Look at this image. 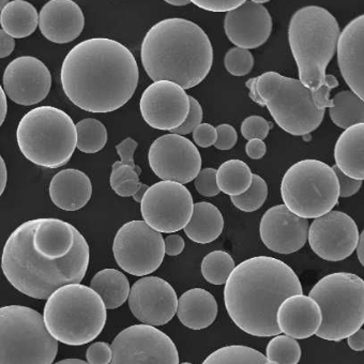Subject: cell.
Returning a JSON list of instances; mask_svg holds the SVG:
<instances>
[{"label": "cell", "instance_id": "obj_14", "mask_svg": "<svg viewBox=\"0 0 364 364\" xmlns=\"http://www.w3.org/2000/svg\"><path fill=\"white\" fill-rule=\"evenodd\" d=\"M111 348V364H179L173 340L156 327L144 323L122 330Z\"/></svg>", "mask_w": 364, "mask_h": 364}, {"label": "cell", "instance_id": "obj_37", "mask_svg": "<svg viewBox=\"0 0 364 364\" xmlns=\"http://www.w3.org/2000/svg\"><path fill=\"white\" fill-rule=\"evenodd\" d=\"M268 198V186L260 176L253 173L252 185L245 193L232 196L230 200L239 210L243 213H254L262 208Z\"/></svg>", "mask_w": 364, "mask_h": 364}, {"label": "cell", "instance_id": "obj_32", "mask_svg": "<svg viewBox=\"0 0 364 364\" xmlns=\"http://www.w3.org/2000/svg\"><path fill=\"white\" fill-rule=\"evenodd\" d=\"M330 118L338 128L346 129L358 124H363L364 102L353 91H340L331 99Z\"/></svg>", "mask_w": 364, "mask_h": 364}, {"label": "cell", "instance_id": "obj_31", "mask_svg": "<svg viewBox=\"0 0 364 364\" xmlns=\"http://www.w3.org/2000/svg\"><path fill=\"white\" fill-rule=\"evenodd\" d=\"M253 173L247 163L241 160L226 161L217 171V185L220 192L232 196L245 193L252 185Z\"/></svg>", "mask_w": 364, "mask_h": 364}, {"label": "cell", "instance_id": "obj_29", "mask_svg": "<svg viewBox=\"0 0 364 364\" xmlns=\"http://www.w3.org/2000/svg\"><path fill=\"white\" fill-rule=\"evenodd\" d=\"M0 25L10 37L23 39L35 33L39 25V14L31 3L14 0L0 14Z\"/></svg>", "mask_w": 364, "mask_h": 364}, {"label": "cell", "instance_id": "obj_35", "mask_svg": "<svg viewBox=\"0 0 364 364\" xmlns=\"http://www.w3.org/2000/svg\"><path fill=\"white\" fill-rule=\"evenodd\" d=\"M234 259L224 251H213L205 256L202 262V274L207 282L223 285L234 270Z\"/></svg>", "mask_w": 364, "mask_h": 364}, {"label": "cell", "instance_id": "obj_6", "mask_svg": "<svg viewBox=\"0 0 364 364\" xmlns=\"http://www.w3.org/2000/svg\"><path fill=\"white\" fill-rule=\"evenodd\" d=\"M340 26L328 10L309 6L298 10L289 27V41L300 82L316 90L325 82L326 70L336 52Z\"/></svg>", "mask_w": 364, "mask_h": 364}, {"label": "cell", "instance_id": "obj_27", "mask_svg": "<svg viewBox=\"0 0 364 364\" xmlns=\"http://www.w3.org/2000/svg\"><path fill=\"white\" fill-rule=\"evenodd\" d=\"M364 124L346 129L334 147L336 166L348 177L364 179Z\"/></svg>", "mask_w": 364, "mask_h": 364}, {"label": "cell", "instance_id": "obj_12", "mask_svg": "<svg viewBox=\"0 0 364 364\" xmlns=\"http://www.w3.org/2000/svg\"><path fill=\"white\" fill-rule=\"evenodd\" d=\"M113 253L122 270L135 277L148 276L162 264L164 239L145 221L128 222L116 234Z\"/></svg>", "mask_w": 364, "mask_h": 364}, {"label": "cell", "instance_id": "obj_19", "mask_svg": "<svg viewBox=\"0 0 364 364\" xmlns=\"http://www.w3.org/2000/svg\"><path fill=\"white\" fill-rule=\"evenodd\" d=\"M3 82L5 94L14 103L31 107L42 102L50 94L52 75L40 59L22 56L6 68Z\"/></svg>", "mask_w": 364, "mask_h": 364}, {"label": "cell", "instance_id": "obj_30", "mask_svg": "<svg viewBox=\"0 0 364 364\" xmlns=\"http://www.w3.org/2000/svg\"><path fill=\"white\" fill-rule=\"evenodd\" d=\"M90 287L109 310L122 306L128 300L131 289L128 278L116 269L99 271L91 280Z\"/></svg>", "mask_w": 364, "mask_h": 364}, {"label": "cell", "instance_id": "obj_28", "mask_svg": "<svg viewBox=\"0 0 364 364\" xmlns=\"http://www.w3.org/2000/svg\"><path fill=\"white\" fill-rule=\"evenodd\" d=\"M223 228L221 211L211 203L200 202L194 204L191 219L183 230L188 238L194 242L206 245L217 240Z\"/></svg>", "mask_w": 364, "mask_h": 364}, {"label": "cell", "instance_id": "obj_51", "mask_svg": "<svg viewBox=\"0 0 364 364\" xmlns=\"http://www.w3.org/2000/svg\"><path fill=\"white\" fill-rule=\"evenodd\" d=\"M16 48V40L0 29V59L10 56Z\"/></svg>", "mask_w": 364, "mask_h": 364}, {"label": "cell", "instance_id": "obj_18", "mask_svg": "<svg viewBox=\"0 0 364 364\" xmlns=\"http://www.w3.org/2000/svg\"><path fill=\"white\" fill-rule=\"evenodd\" d=\"M177 306L175 289L168 282L156 277L139 279L129 294L131 312L144 325H166L175 316Z\"/></svg>", "mask_w": 364, "mask_h": 364}, {"label": "cell", "instance_id": "obj_57", "mask_svg": "<svg viewBox=\"0 0 364 364\" xmlns=\"http://www.w3.org/2000/svg\"><path fill=\"white\" fill-rule=\"evenodd\" d=\"M55 364H88V362L82 361L80 359H65Z\"/></svg>", "mask_w": 364, "mask_h": 364}, {"label": "cell", "instance_id": "obj_22", "mask_svg": "<svg viewBox=\"0 0 364 364\" xmlns=\"http://www.w3.org/2000/svg\"><path fill=\"white\" fill-rule=\"evenodd\" d=\"M338 67L349 88L361 100L364 99V16L347 24L336 44Z\"/></svg>", "mask_w": 364, "mask_h": 364}, {"label": "cell", "instance_id": "obj_20", "mask_svg": "<svg viewBox=\"0 0 364 364\" xmlns=\"http://www.w3.org/2000/svg\"><path fill=\"white\" fill-rule=\"evenodd\" d=\"M309 221L289 210L285 205L269 209L260 221L259 234L264 245L278 254H291L306 245Z\"/></svg>", "mask_w": 364, "mask_h": 364}, {"label": "cell", "instance_id": "obj_34", "mask_svg": "<svg viewBox=\"0 0 364 364\" xmlns=\"http://www.w3.org/2000/svg\"><path fill=\"white\" fill-rule=\"evenodd\" d=\"M77 141L76 148L85 154L101 151L107 143V130L105 124L95 118L80 120L75 124Z\"/></svg>", "mask_w": 364, "mask_h": 364}, {"label": "cell", "instance_id": "obj_21", "mask_svg": "<svg viewBox=\"0 0 364 364\" xmlns=\"http://www.w3.org/2000/svg\"><path fill=\"white\" fill-rule=\"evenodd\" d=\"M272 18L268 9L253 0L228 12L224 18V31L228 40L239 48L253 50L268 41L272 31Z\"/></svg>", "mask_w": 364, "mask_h": 364}, {"label": "cell", "instance_id": "obj_13", "mask_svg": "<svg viewBox=\"0 0 364 364\" xmlns=\"http://www.w3.org/2000/svg\"><path fill=\"white\" fill-rule=\"evenodd\" d=\"M191 192L178 182L160 181L148 188L141 202L144 221L159 232H179L193 213Z\"/></svg>", "mask_w": 364, "mask_h": 364}, {"label": "cell", "instance_id": "obj_56", "mask_svg": "<svg viewBox=\"0 0 364 364\" xmlns=\"http://www.w3.org/2000/svg\"><path fill=\"white\" fill-rule=\"evenodd\" d=\"M166 3L176 7H181V6L189 5L191 1L190 0H167Z\"/></svg>", "mask_w": 364, "mask_h": 364}, {"label": "cell", "instance_id": "obj_43", "mask_svg": "<svg viewBox=\"0 0 364 364\" xmlns=\"http://www.w3.org/2000/svg\"><path fill=\"white\" fill-rule=\"evenodd\" d=\"M191 3L206 11L228 14L243 5L245 0H193Z\"/></svg>", "mask_w": 364, "mask_h": 364}, {"label": "cell", "instance_id": "obj_49", "mask_svg": "<svg viewBox=\"0 0 364 364\" xmlns=\"http://www.w3.org/2000/svg\"><path fill=\"white\" fill-rule=\"evenodd\" d=\"M165 254L168 256H177L185 250V240L179 235H169L165 238Z\"/></svg>", "mask_w": 364, "mask_h": 364}, {"label": "cell", "instance_id": "obj_41", "mask_svg": "<svg viewBox=\"0 0 364 364\" xmlns=\"http://www.w3.org/2000/svg\"><path fill=\"white\" fill-rule=\"evenodd\" d=\"M189 101L190 111L187 119H186V122H183L179 128L171 131V134L180 135V136L190 134V133L193 132L196 127L202 124L203 109L202 107H200V102L191 96H189Z\"/></svg>", "mask_w": 364, "mask_h": 364}, {"label": "cell", "instance_id": "obj_16", "mask_svg": "<svg viewBox=\"0 0 364 364\" xmlns=\"http://www.w3.org/2000/svg\"><path fill=\"white\" fill-rule=\"evenodd\" d=\"M308 239L317 256L328 262H340L355 252L359 230L346 213L330 211L314 219L309 228Z\"/></svg>", "mask_w": 364, "mask_h": 364}, {"label": "cell", "instance_id": "obj_36", "mask_svg": "<svg viewBox=\"0 0 364 364\" xmlns=\"http://www.w3.org/2000/svg\"><path fill=\"white\" fill-rule=\"evenodd\" d=\"M266 358L274 364H298L301 359V347L291 336H277L267 345Z\"/></svg>", "mask_w": 364, "mask_h": 364}, {"label": "cell", "instance_id": "obj_48", "mask_svg": "<svg viewBox=\"0 0 364 364\" xmlns=\"http://www.w3.org/2000/svg\"><path fill=\"white\" fill-rule=\"evenodd\" d=\"M137 141L135 139L128 137V139L122 141V143L116 146L118 156H120V162L122 164L131 165V166H136L134 162L135 150L137 149Z\"/></svg>", "mask_w": 364, "mask_h": 364}, {"label": "cell", "instance_id": "obj_47", "mask_svg": "<svg viewBox=\"0 0 364 364\" xmlns=\"http://www.w3.org/2000/svg\"><path fill=\"white\" fill-rule=\"evenodd\" d=\"M193 139L196 145L202 148H208L215 145L217 141V130L209 124H200L194 129Z\"/></svg>", "mask_w": 364, "mask_h": 364}, {"label": "cell", "instance_id": "obj_46", "mask_svg": "<svg viewBox=\"0 0 364 364\" xmlns=\"http://www.w3.org/2000/svg\"><path fill=\"white\" fill-rule=\"evenodd\" d=\"M336 178H338V187H340V198H350L359 192L362 187L361 180L353 179L343 173L338 167L334 165L332 167Z\"/></svg>", "mask_w": 364, "mask_h": 364}, {"label": "cell", "instance_id": "obj_4", "mask_svg": "<svg viewBox=\"0 0 364 364\" xmlns=\"http://www.w3.org/2000/svg\"><path fill=\"white\" fill-rule=\"evenodd\" d=\"M141 58L146 73L154 82L168 80L186 90L200 85L210 72L213 44L196 23L166 18L146 33Z\"/></svg>", "mask_w": 364, "mask_h": 364}, {"label": "cell", "instance_id": "obj_9", "mask_svg": "<svg viewBox=\"0 0 364 364\" xmlns=\"http://www.w3.org/2000/svg\"><path fill=\"white\" fill-rule=\"evenodd\" d=\"M309 297L321 309L318 338L340 342L363 326L364 282L360 277L348 272L328 274L311 289Z\"/></svg>", "mask_w": 364, "mask_h": 364}, {"label": "cell", "instance_id": "obj_44", "mask_svg": "<svg viewBox=\"0 0 364 364\" xmlns=\"http://www.w3.org/2000/svg\"><path fill=\"white\" fill-rule=\"evenodd\" d=\"M88 364H109L112 361V348L107 343L97 342L87 349Z\"/></svg>", "mask_w": 364, "mask_h": 364}, {"label": "cell", "instance_id": "obj_59", "mask_svg": "<svg viewBox=\"0 0 364 364\" xmlns=\"http://www.w3.org/2000/svg\"><path fill=\"white\" fill-rule=\"evenodd\" d=\"M254 3L257 4V5H264V4L268 3V0H253Z\"/></svg>", "mask_w": 364, "mask_h": 364}, {"label": "cell", "instance_id": "obj_23", "mask_svg": "<svg viewBox=\"0 0 364 364\" xmlns=\"http://www.w3.org/2000/svg\"><path fill=\"white\" fill-rule=\"evenodd\" d=\"M85 26L84 14L72 0H50L39 14V27L48 41L70 43L80 37Z\"/></svg>", "mask_w": 364, "mask_h": 364}, {"label": "cell", "instance_id": "obj_33", "mask_svg": "<svg viewBox=\"0 0 364 364\" xmlns=\"http://www.w3.org/2000/svg\"><path fill=\"white\" fill-rule=\"evenodd\" d=\"M202 364H274L256 349L243 345H230L217 349Z\"/></svg>", "mask_w": 364, "mask_h": 364}, {"label": "cell", "instance_id": "obj_60", "mask_svg": "<svg viewBox=\"0 0 364 364\" xmlns=\"http://www.w3.org/2000/svg\"><path fill=\"white\" fill-rule=\"evenodd\" d=\"M181 364H192V363H189V362H183V363H181Z\"/></svg>", "mask_w": 364, "mask_h": 364}, {"label": "cell", "instance_id": "obj_15", "mask_svg": "<svg viewBox=\"0 0 364 364\" xmlns=\"http://www.w3.org/2000/svg\"><path fill=\"white\" fill-rule=\"evenodd\" d=\"M148 161L152 171L162 181L186 185L193 181L202 168V156L187 137L166 134L150 146Z\"/></svg>", "mask_w": 364, "mask_h": 364}, {"label": "cell", "instance_id": "obj_42", "mask_svg": "<svg viewBox=\"0 0 364 364\" xmlns=\"http://www.w3.org/2000/svg\"><path fill=\"white\" fill-rule=\"evenodd\" d=\"M141 169L139 166H131V165L122 164L120 161L113 164L111 173V187L115 189L117 186L130 180H139Z\"/></svg>", "mask_w": 364, "mask_h": 364}, {"label": "cell", "instance_id": "obj_2", "mask_svg": "<svg viewBox=\"0 0 364 364\" xmlns=\"http://www.w3.org/2000/svg\"><path fill=\"white\" fill-rule=\"evenodd\" d=\"M136 59L128 48L107 38H92L74 46L61 67L65 96L89 113L117 111L139 85Z\"/></svg>", "mask_w": 364, "mask_h": 364}, {"label": "cell", "instance_id": "obj_24", "mask_svg": "<svg viewBox=\"0 0 364 364\" xmlns=\"http://www.w3.org/2000/svg\"><path fill=\"white\" fill-rule=\"evenodd\" d=\"M277 323L285 336L304 340L316 334L321 327V309L309 296H291L279 306Z\"/></svg>", "mask_w": 364, "mask_h": 364}, {"label": "cell", "instance_id": "obj_10", "mask_svg": "<svg viewBox=\"0 0 364 364\" xmlns=\"http://www.w3.org/2000/svg\"><path fill=\"white\" fill-rule=\"evenodd\" d=\"M58 342L43 316L22 306L0 308V364H53Z\"/></svg>", "mask_w": 364, "mask_h": 364}, {"label": "cell", "instance_id": "obj_40", "mask_svg": "<svg viewBox=\"0 0 364 364\" xmlns=\"http://www.w3.org/2000/svg\"><path fill=\"white\" fill-rule=\"evenodd\" d=\"M194 186H196V191L200 196H206V198L219 196L220 190L217 185V169H200V173L194 179Z\"/></svg>", "mask_w": 364, "mask_h": 364}, {"label": "cell", "instance_id": "obj_5", "mask_svg": "<svg viewBox=\"0 0 364 364\" xmlns=\"http://www.w3.org/2000/svg\"><path fill=\"white\" fill-rule=\"evenodd\" d=\"M250 98L266 107L274 122L285 132L306 136L316 130L326 109L319 107L311 89L299 80L269 71L245 82Z\"/></svg>", "mask_w": 364, "mask_h": 364}, {"label": "cell", "instance_id": "obj_3", "mask_svg": "<svg viewBox=\"0 0 364 364\" xmlns=\"http://www.w3.org/2000/svg\"><path fill=\"white\" fill-rule=\"evenodd\" d=\"M302 295L295 271L278 258L257 256L235 267L224 289L226 310L237 327L250 336H280L279 306L291 296Z\"/></svg>", "mask_w": 364, "mask_h": 364}, {"label": "cell", "instance_id": "obj_54", "mask_svg": "<svg viewBox=\"0 0 364 364\" xmlns=\"http://www.w3.org/2000/svg\"><path fill=\"white\" fill-rule=\"evenodd\" d=\"M8 103L7 97H6L5 90L0 85V127L5 122L6 116H7Z\"/></svg>", "mask_w": 364, "mask_h": 364}, {"label": "cell", "instance_id": "obj_11", "mask_svg": "<svg viewBox=\"0 0 364 364\" xmlns=\"http://www.w3.org/2000/svg\"><path fill=\"white\" fill-rule=\"evenodd\" d=\"M281 196L294 215L302 219H317L338 205L340 187L331 166L308 159L287 169L281 183Z\"/></svg>", "mask_w": 364, "mask_h": 364}, {"label": "cell", "instance_id": "obj_17", "mask_svg": "<svg viewBox=\"0 0 364 364\" xmlns=\"http://www.w3.org/2000/svg\"><path fill=\"white\" fill-rule=\"evenodd\" d=\"M139 109L144 120L151 128L173 131L179 128L189 115V96L179 85L159 80L144 91Z\"/></svg>", "mask_w": 364, "mask_h": 364}, {"label": "cell", "instance_id": "obj_7", "mask_svg": "<svg viewBox=\"0 0 364 364\" xmlns=\"http://www.w3.org/2000/svg\"><path fill=\"white\" fill-rule=\"evenodd\" d=\"M107 308L90 287L69 284L52 294L44 306L48 333L63 344L80 346L96 340L107 323Z\"/></svg>", "mask_w": 364, "mask_h": 364}, {"label": "cell", "instance_id": "obj_26", "mask_svg": "<svg viewBox=\"0 0 364 364\" xmlns=\"http://www.w3.org/2000/svg\"><path fill=\"white\" fill-rule=\"evenodd\" d=\"M176 314L180 323L189 329H205L217 318V300L206 289H190L178 299Z\"/></svg>", "mask_w": 364, "mask_h": 364}, {"label": "cell", "instance_id": "obj_38", "mask_svg": "<svg viewBox=\"0 0 364 364\" xmlns=\"http://www.w3.org/2000/svg\"><path fill=\"white\" fill-rule=\"evenodd\" d=\"M224 65L232 75L245 76L253 69L254 57L250 50L232 48L226 53Z\"/></svg>", "mask_w": 364, "mask_h": 364}, {"label": "cell", "instance_id": "obj_52", "mask_svg": "<svg viewBox=\"0 0 364 364\" xmlns=\"http://www.w3.org/2000/svg\"><path fill=\"white\" fill-rule=\"evenodd\" d=\"M348 346L355 351L364 350V331L363 329H359L355 333L351 334L347 338Z\"/></svg>", "mask_w": 364, "mask_h": 364}, {"label": "cell", "instance_id": "obj_50", "mask_svg": "<svg viewBox=\"0 0 364 364\" xmlns=\"http://www.w3.org/2000/svg\"><path fill=\"white\" fill-rule=\"evenodd\" d=\"M245 152L249 158L259 160L266 154L267 146L262 139H251L245 145Z\"/></svg>", "mask_w": 364, "mask_h": 364}, {"label": "cell", "instance_id": "obj_25", "mask_svg": "<svg viewBox=\"0 0 364 364\" xmlns=\"http://www.w3.org/2000/svg\"><path fill=\"white\" fill-rule=\"evenodd\" d=\"M92 196V185L86 173L78 169H63L53 178L50 196L55 206L65 211H77Z\"/></svg>", "mask_w": 364, "mask_h": 364}, {"label": "cell", "instance_id": "obj_53", "mask_svg": "<svg viewBox=\"0 0 364 364\" xmlns=\"http://www.w3.org/2000/svg\"><path fill=\"white\" fill-rule=\"evenodd\" d=\"M8 171L6 166L5 160L0 154V196H3L7 186Z\"/></svg>", "mask_w": 364, "mask_h": 364}, {"label": "cell", "instance_id": "obj_58", "mask_svg": "<svg viewBox=\"0 0 364 364\" xmlns=\"http://www.w3.org/2000/svg\"><path fill=\"white\" fill-rule=\"evenodd\" d=\"M8 3H9V1H7V0H0V14L3 11L4 8L8 5Z\"/></svg>", "mask_w": 364, "mask_h": 364}, {"label": "cell", "instance_id": "obj_45", "mask_svg": "<svg viewBox=\"0 0 364 364\" xmlns=\"http://www.w3.org/2000/svg\"><path fill=\"white\" fill-rule=\"evenodd\" d=\"M215 130H217L218 139L215 143V147L217 149L225 151V150L232 149L236 145L238 134L234 127L223 124L218 126Z\"/></svg>", "mask_w": 364, "mask_h": 364}, {"label": "cell", "instance_id": "obj_8", "mask_svg": "<svg viewBox=\"0 0 364 364\" xmlns=\"http://www.w3.org/2000/svg\"><path fill=\"white\" fill-rule=\"evenodd\" d=\"M16 139L27 160L38 166L58 168L73 156L77 134L67 113L54 107H40L21 119Z\"/></svg>", "mask_w": 364, "mask_h": 364}, {"label": "cell", "instance_id": "obj_55", "mask_svg": "<svg viewBox=\"0 0 364 364\" xmlns=\"http://www.w3.org/2000/svg\"><path fill=\"white\" fill-rule=\"evenodd\" d=\"M355 251H357L358 259L360 264L363 266L364 264V234L363 232L359 234V240H358L357 247Z\"/></svg>", "mask_w": 364, "mask_h": 364}, {"label": "cell", "instance_id": "obj_1", "mask_svg": "<svg viewBox=\"0 0 364 364\" xmlns=\"http://www.w3.org/2000/svg\"><path fill=\"white\" fill-rule=\"evenodd\" d=\"M89 245L82 234L59 219H36L18 226L8 238L1 269L20 293L48 299L54 291L80 284L88 269Z\"/></svg>", "mask_w": 364, "mask_h": 364}, {"label": "cell", "instance_id": "obj_39", "mask_svg": "<svg viewBox=\"0 0 364 364\" xmlns=\"http://www.w3.org/2000/svg\"><path fill=\"white\" fill-rule=\"evenodd\" d=\"M270 129V122H267L264 118L260 116H250L245 118L241 124V134L247 141L251 139L264 141L268 136Z\"/></svg>", "mask_w": 364, "mask_h": 364}]
</instances>
